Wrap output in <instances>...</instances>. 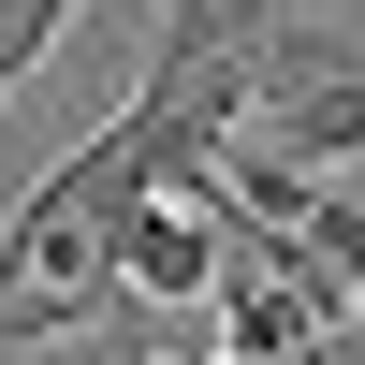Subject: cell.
I'll use <instances>...</instances> for the list:
<instances>
[{
	"mask_svg": "<svg viewBox=\"0 0 365 365\" xmlns=\"http://www.w3.org/2000/svg\"><path fill=\"white\" fill-rule=\"evenodd\" d=\"M73 15H88V0H0V103L58 58V29H73Z\"/></svg>",
	"mask_w": 365,
	"mask_h": 365,
	"instance_id": "cell-2",
	"label": "cell"
},
{
	"mask_svg": "<svg viewBox=\"0 0 365 365\" xmlns=\"http://www.w3.org/2000/svg\"><path fill=\"white\" fill-rule=\"evenodd\" d=\"M103 249H117V292H132V307H190V292H220V234H205V205H175V190L103 205Z\"/></svg>",
	"mask_w": 365,
	"mask_h": 365,
	"instance_id": "cell-1",
	"label": "cell"
},
{
	"mask_svg": "<svg viewBox=\"0 0 365 365\" xmlns=\"http://www.w3.org/2000/svg\"><path fill=\"white\" fill-rule=\"evenodd\" d=\"M161 365H190V351H161Z\"/></svg>",
	"mask_w": 365,
	"mask_h": 365,
	"instance_id": "cell-3",
	"label": "cell"
}]
</instances>
